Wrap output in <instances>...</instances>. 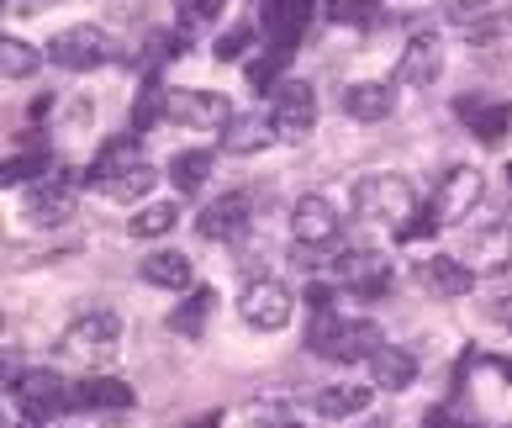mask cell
Listing matches in <instances>:
<instances>
[{
  "mask_svg": "<svg viewBox=\"0 0 512 428\" xmlns=\"http://www.w3.org/2000/svg\"><path fill=\"white\" fill-rule=\"evenodd\" d=\"M381 328L370 318H338V312H312L307 323V349L322 360H338V365H354V360H370L375 349H381Z\"/></svg>",
  "mask_w": 512,
  "mask_h": 428,
  "instance_id": "obj_1",
  "label": "cell"
},
{
  "mask_svg": "<svg viewBox=\"0 0 512 428\" xmlns=\"http://www.w3.org/2000/svg\"><path fill=\"white\" fill-rule=\"evenodd\" d=\"M354 212L365 222H391L407 228V217H417V196L402 175H365L354 185Z\"/></svg>",
  "mask_w": 512,
  "mask_h": 428,
  "instance_id": "obj_2",
  "label": "cell"
},
{
  "mask_svg": "<svg viewBox=\"0 0 512 428\" xmlns=\"http://www.w3.org/2000/svg\"><path fill=\"white\" fill-rule=\"evenodd\" d=\"M122 344V318L117 312H85L64 328V360L74 365H106Z\"/></svg>",
  "mask_w": 512,
  "mask_h": 428,
  "instance_id": "obj_3",
  "label": "cell"
},
{
  "mask_svg": "<svg viewBox=\"0 0 512 428\" xmlns=\"http://www.w3.org/2000/svg\"><path fill=\"white\" fill-rule=\"evenodd\" d=\"M11 397H16V413L27 423H53L69 407V392L53 370H27V376L11 381Z\"/></svg>",
  "mask_w": 512,
  "mask_h": 428,
  "instance_id": "obj_4",
  "label": "cell"
},
{
  "mask_svg": "<svg viewBox=\"0 0 512 428\" xmlns=\"http://www.w3.org/2000/svg\"><path fill=\"white\" fill-rule=\"evenodd\" d=\"M111 53H117V48H111V37L101 27H69V32H59L48 43V59L59 64V69H74V74L111 64Z\"/></svg>",
  "mask_w": 512,
  "mask_h": 428,
  "instance_id": "obj_5",
  "label": "cell"
},
{
  "mask_svg": "<svg viewBox=\"0 0 512 428\" xmlns=\"http://www.w3.org/2000/svg\"><path fill=\"white\" fill-rule=\"evenodd\" d=\"M481 191H486V185H481L476 164H454V170L439 180V191H433V217L454 228V222H465L470 212L481 207Z\"/></svg>",
  "mask_w": 512,
  "mask_h": 428,
  "instance_id": "obj_6",
  "label": "cell"
},
{
  "mask_svg": "<svg viewBox=\"0 0 512 428\" xmlns=\"http://www.w3.org/2000/svg\"><path fill=\"white\" fill-rule=\"evenodd\" d=\"M74 196H80V175L59 164L53 175L27 185V217L32 222H69L74 217Z\"/></svg>",
  "mask_w": 512,
  "mask_h": 428,
  "instance_id": "obj_7",
  "label": "cell"
},
{
  "mask_svg": "<svg viewBox=\"0 0 512 428\" xmlns=\"http://www.w3.org/2000/svg\"><path fill=\"white\" fill-rule=\"evenodd\" d=\"M270 117L280 127V138H307L312 127H317V90L312 85H301V80H286V85H275V101H270Z\"/></svg>",
  "mask_w": 512,
  "mask_h": 428,
  "instance_id": "obj_8",
  "label": "cell"
},
{
  "mask_svg": "<svg viewBox=\"0 0 512 428\" xmlns=\"http://www.w3.org/2000/svg\"><path fill=\"white\" fill-rule=\"evenodd\" d=\"M291 291L280 286V281H249V291L238 296V312H243V323L259 328V333H275V328H286L291 323Z\"/></svg>",
  "mask_w": 512,
  "mask_h": 428,
  "instance_id": "obj_9",
  "label": "cell"
},
{
  "mask_svg": "<svg viewBox=\"0 0 512 428\" xmlns=\"http://www.w3.org/2000/svg\"><path fill=\"white\" fill-rule=\"evenodd\" d=\"M333 275L344 286H354L359 296H386L391 291V259L375 249H344L333 259Z\"/></svg>",
  "mask_w": 512,
  "mask_h": 428,
  "instance_id": "obj_10",
  "label": "cell"
},
{
  "mask_svg": "<svg viewBox=\"0 0 512 428\" xmlns=\"http://www.w3.org/2000/svg\"><path fill=\"white\" fill-rule=\"evenodd\" d=\"M465 265L476 275H502L512 265V222H481V228H470Z\"/></svg>",
  "mask_w": 512,
  "mask_h": 428,
  "instance_id": "obj_11",
  "label": "cell"
},
{
  "mask_svg": "<svg viewBox=\"0 0 512 428\" xmlns=\"http://www.w3.org/2000/svg\"><path fill=\"white\" fill-rule=\"evenodd\" d=\"M164 117L169 122H191V127H227L233 122V106H227L217 90H169Z\"/></svg>",
  "mask_w": 512,
  "mask_h": 428,
  "instance_id": "obj_12",
  "label": "cell"
},
{
  "mask_svg": "<svg viewBox=\"0 0 512 428\" xmlns=\"http://www.w3.org/2000/svg\"><path fill=\"white\" fill-rule=\"evenodd\" d=\"M417 281L439 296V302H460V296L476 291V270H470L465 259H454V254H428L423 265H417Z\"/></svg>",
  "mask_w": 512,
  "mask_h": 428,
  "instance_id": "obj_13",
  "label": "cell"
},
{
  "mask_svg": "<svg viewBox=\"0 0 512 428\" xmlns=\"http://www.w3.org/2000/svg\"><path fill=\"white\" fill-rule=\"evenodd\" d=\"M439 74H444V43L439 37H412L402 48V59H396V85L428 90V85H439Z\"/></svg>",
  "mask_w": 512,
  "mask_h": 428,
  "instance_id": "obj_14",
  "label": "cell"
},
{
  "mask_svg": "<svg viewBox=\"0 0 512 428\" xmlns=\"http://www.w3.org/2000/svg\"><path fill=\"white\" fill-rule=\"evenodd\" d=\"M132 402H138L132 386L117 376H85L69 386V407H80V413H127Z\"/></svg>",
  "mask_w": 512,
  "mask_h": 428,
  "instance_id": "obj_15",
  "label": "cell"
},
{
  "mask_svg": "<svg viewBox=\"0 0 512 428\" xmlns=\"http://www.w3.org/2000/svg\"><path fill=\"white\" fill-rule=\"evenodd\" d=\"M291 228H296V244H312V249H322V244H333L338 238V212H333V201L328 196H301L296 201V212H291Z\"/></svg>",
  "mask_w": 512,
  "mask_h": 428,
  "instance_id": "obj_16",
  "label": "cell"
},
{
  "mask_svg": "<svg viewBox=\"0 0 512 428\" xmlns=\"http://www.w3.org/2000/svg\"><path fill=\"white\" fill-rule=\"evenodd\" d=\"M249 196L243 191H227V196H217L212 207H206L201 217H196V228H201V238H212V244H227V238H238L243 228H249Z\"/></svg>",
  "mask_w": 512,
  "mask_h": 428,
  "instance_id": "obj_17",
  "label": "cell"
},
{
  "mask_svg": "<svg viewBox=\"0 0 512 428\" xmlns=\"http://www.w3.org/2000/svg\"><path fill=\"white\" fill-rule=\"evenodd\" d=\"M270 138H280L270 111H233V122L222 127L227 154H259V148H270Z\"/></svg>",
  "mask_w": 512,
  "mask_h": 428,
  "instance_id": "obj_18",
  "label": "cell"
},
{
  "mask_svg": "<svg viewBox=\"0 0 512 428\" xmlns=\"http://www.w3.org/2000/svg\"><path fill=\"white\" fill-rule=\"evenodd\" d=\"M154 180H159V170L148 159H138V164H122V170L90 180V191H101L106 201H143L148 191H154Z\"/></svg>",
  "mask_w": 512,
  "mask_h": 428,
  "instance_id": "obj_19",
  "label": "cell"
},
{
  "mask_svg": "<svg viewBox=\"0 0 512 428\" xmlns=\"http://www.w3.org/2000/svg\"><path fill=\"white\" fill-rule=\"evenodd\" d=\"M412 381H417V360L407 355V349L381 344L370 355V386H381V392H407Z\"/></svg>",
  "mask_w": 512,
  "mask_h": 428,
  "instance_id": "obj_20",
  "label": "cell"
},
{
  "mask_svg": "<svg viewBox=\"0 0 512 428\" xmlns=\"http://www.w3.org/2000/svg\"><path fill=\"white\" fill-rule=\"evenodd\" d=\"M391 106H396V96H391V85H381V80H359V85L344 90V111L354 122H386Z\"/></svg>",
  "mask_w": 512,
  "mask_h": 428,
  "instance_id": "obj_21",
  "label": "cell"
},
{
  "mask_svg": "<svg viewBox=\"0 0 512 428\" xmlns=\"http://www.w3.org/2000/svg\"><path fill=\"white\" fill-rule=\"evenodd\" d=\"M191 259L185 254H175V249H159V254H148L143 259V281L148 286H164V291H185L191 286Z\"/></svg>",
  "mask_w": 512,
  "mask_h": 428,
  "instance_id": "obj_22",
  "label": "cell"
},
{
  "mask_svg": "<svg viewBox=\"0 0 512 428\" xmlns=\"http://www.w3.org/2000/svg\"><path fill=\"white\" fill-rule=\"evenodd\" d=\"M460 117L476 127L481 143H502L507 127H512V111H507L502 101H460Z\"/></svg>",
  "mask_w": 512,
  "mask_h": 428,
  "instance_id": "obj_23",
  "label": "cell"
},
{
  "mask_svg": "<svg viewBox=\"0 0 512 428\" xmlns=\"http://www.w3.org/2000/svg\"><path fill=\"white\" fill-rule=\"evenodd\" d=\"M370 407V386H322L312 397V413L317 418H354Z\"/></svg>",
  "mask_w": 512,
  "mask_h": 428,
  "instance_id": "obj_24",
  "label": "cell"
},
{
  "mask_svg": "<svg viewBox=\"0 0 512 428\" xmlns=\"http://www.w3.org/2000/svg\"><path fill=\"white\" fill-rule=\"evenodd\" d=\"M206 175H212V154H206V148H180V154L169 159V180H175L185 196H196L206 185Z\"/></svg>",
  "mask_w": 512,
  "mask_h": 428,
  "instance_id": "obj_25",
  "label": "cell"
},
{
  "mask_svg": "<svg viewBox=\"0 0 512 428\" xmlns=\"http://www.w3.org/2000/svg\"><path fill=\"white\" fill-rule=\"evenodd\" d=\"M249 418H254L259 428H312L307 407L280 402V397H259V402H249Z\"/></svg>",
  "mask_w": 512,
  "mask_h": 428,
  "instance_id": "obj_26",
  "label": "cell"
},
{
  "mask_svg": "<svg viewBox=\"0 0 512 428\" xmlns=\"http://www.w3.org/2000/svg\"><path fill=\"white\" fill-rule=\"evenodd\" d=\"M143 159V143H138V133H127V138H111L101 154H96V164H90V175H85V185L90 180H101V175H111V170H122V164H138Z\"/></svg>",
  "mask_w": 512,
  "mask_h": 428,
  "instance_id": "obj_27",
  "label": "cell"
},
{
  "mask_svg": "<svg viewBox=\"0 0 512 428\" xmlns=\"http://www.w3.org/2000/svg\"><path fill=\"white\" fill-rule=\"evenodd\" d=\"M175 222H180V207H175V201H148V207L127 222V233H132V238H164L169 228H175Z\"/></svg>",
  "mask_w": 512,
  "mask_h": 428,
  "instance_id": "obj_28",
  "label": "cell"
},
{
  "mask_svg": "<svg viewBox=\"0 0 512 428\" xmlns=\"http://www.w3.org/2000/svg\"><path fill=\"white\" fill-rule=\"evenodd\" d=\"M212 302H217V296L206 291V286H201V291H191V302L169 312V328L185 333V339H201V328H206V312H212Z\"/></svg>",
  "mask_w": 512,
  "mask_h": 428,
  "instance_id": "obj_29",
  "label": "cell"
},
{
  "mask_svg": "<svg viewBox=\"0 0 512 428\" xmlns=\"http://www.w3.org/2000/svg\"><path fill=\"white\" fill-rule=\"evenodd\" d=\"M37 64H43V53L32 43H22V37H6V43H0V74H6V80H27V74H37Z\"/></svg>",
  "mask_w": 512,
  "mask_h": 428,
  "instance_id": "obj_30",
  "label": "cell"
},
{
  "mask_svg": "<svg viewBox=\"0 0 512 428\" xmlns=\"http://www.w3.org/2000/svg\"><path fill=\"white\" fill-rule=\"evenodd\" d=\"M43 175H53V159L43 154V148H37V154H16V159H6V185H37Z\"/></svg>",
  "mask_w": 512,
  "mask_h": 428,
  "instance_id": "obj_31",
  "label": "cell"
},
{
  "mask_svg": "<svg viewBox=\"0 0 512 428\" xmlns=\"http://www.w3.org/2000/svg\"><path fill=\"white\" fill-rule=\"evenodd\" d=\"M491 11H497V0H444V16L454 27H476V22H486Z\"/></svg>",
  "mask_w": 512,
  "mask_h": 428,
  "instance_id": "obj_32",
  "label": "cell"
},
{
  "mask_svg": "<svg viewBox=\"0 0 512 428\" xmlns=\"http://www.w3.org/2000/svg\"><path fill=\"white\" fill-rule=\"evenodd\" d=\"M249 43H254V27H233V32H222V37H217V48H212V53H217L222 64H233V59H243V53H249Z\"/></svg>",
  "mask_w": 512,
  "mask_h": 428,
  "instance_id": "obj_33",
  "label": "cell"
},
{
  "mask_svg": "<svg viewBox=\"0 0 512 428\" xmlns=\"http://www.w3.org/2000/svg\"><path fill=\"white\" fill-rule=\"evenodd\" d=\"M175 6H180L185 27H206V22H217V16H222V0H175Z\"/></svg>",
  "mask_w": 512,
  "mask_h": 428,
  "instance_id": "obj_34",
  "label": "cell"
},
{
  "mask_svg": "<svg viewBox=\"0 0 512 428\" xmlns=\"http://www.w3.org/2000/svg\"><path fill=\"white\" fill-rule=\"evenodd\" d=\"M486 312H491L497 323H507V328H512V296H497V302H491Z\"/></svg>",
  "mask_w": 512,
  "mask_h": 428,
  "instance_id": "obj_35",
  "label": "cell"
},
{
  "mask_svg": "<svg viewBox=\"0 0 512 428\" xmlns=\"http://www.w3.org/2000/svg\"><path fill=\"white\" fill-rule=\"evenodd\" d=\"M16 11H43V6H53V0H11Z\"/></svg>",
  "mask_w": 512,
  "mask_h": 428,
  "instance_id": "obj_36",
  "label": "cell"
},
{
  "mask_svg": "<svg viewBox=\"0 0 512 428\" xmlns=\"http://www.w3.org/2000/svg\"><path fill=\"white\" fill-rule=\"evenodd\" d=\"M254 6H259V11H264V6H270V0H254Z\"/></svg>",
  "mask_w": 512,
  "mask_h": 428,
  "instance_id": "obj_37",
  "label": "cell"
},
{
  "mask_svg": "<svg viewBox=\"0 0 512 428\" xmlns=\"http://www.w3.org/2000/svg\"><path fill=\"white\" fill-rule=\"evenodd\" d=\"M507 185H512V164H507Z\"/></svg>",
  "mask_w": 512,
  "mask_h": 428,
  "instance_id": "obj_38",
  "label": "cell"
},
{
  "mask_svg": "<svg viewBox=\"0 0 512 428\" xmlns=\"http://www.w3.org/2000/svg\"><path fill=\"white\" fill-rule=\"evenodd\" d=\"M365 428H386V423H365Z\"/></svg>",
  "mask_w": 512,
  "mask_h": 428,
  "instance_id": "obj_39",
  "label": "cell"
},
{
  "mask_svg": "<svg viewBox=\"0 0 512 428\" xmlns=\"http://www.w3.org/2000/svg\"><path fill=\"white\" fill-rule=\"evenodd\" d=\"M22 428H32V423H22Z\"/></svg>",
  "mask_w": 512,
  "mask_h": 428,
  "instance_id": "obj_40",
  "label": "cell"
}]
</instances>
